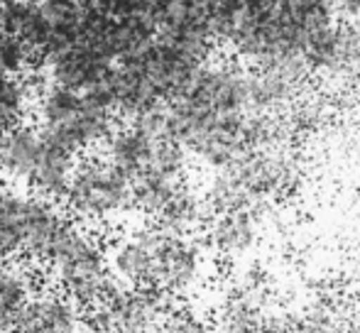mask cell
<instances>
[{
	"mask_svg": "<svg viewBox=\"0 0 360 333\" xmlns=\"http://www.w3.org/2000/svg\"><path fill=\"white\" fill-rule=\"evenodd\" d=\"M44 265L52 270L59 294L67 296L84 314L103 304L115 289L105 260V245L76 221L54 243Z\"/></svg>",
	"mask_w": 360,
	"mask_h": 333,
	"instance_id": "obj_1",
	"label": "cell"
},
{
	"mask_svg": "<svg viewBox=\"0 0 360 333\" xmlns=\"http://www.w3.org/2000/svg\"><path fill=\"white\" fill-rule=\"evenodd\" d=\"M39 133L69 155L101 148L113 135V113L84 93L44 86L39 96Z\"/></svg>",
	"mask_w": 360,
	"mask_h": 333,
	"instance_id": "obj_2",
	"label": "cell"
},
{
	"mask_svg": "<svg viewBox=\"0 0 360 333\" xmlns=\"http://www.w3.org/2000/svg\"><path fill=\"white\" fill-rule=\"evenodd\" d=\"M62 201L84 226H113L133 209V186L105 159L91 157L74 166Z\"/></svg>",
	"mask_w": 360,
	"mask_h": 333,
	"instance_id": "obj_3",
	"label": "cell"
},
{
	"mask_svg": "<svg viewBox=\"0 0 360 333\" xmlns=\"http://www.w3.org/2000/svg\"><path fill=\"white\" fill-rule=\"evenodd\" d=\"M165 230L152 226H143L138 230L115 238L105 248L110 280L120 289H145L155 287V265L160 252Z\"/></svg>",
	"mask_w": 360,
	"mask_h": 333,
	"instance_id": "obj_4",
	"label": "cell"
},
{
	"mask_svg": "<svg viewBox=\"0 0 360 333\" xmlns=\"http://www.w3.org/2000/svg\"><path fill=\"white\" fill-rule=\"evenodd\" d=\"M47 138L37 128L20 123L0 133V179L10 189L30 191L42 164Z\"/></svg>",
	"mask_w": 360,
	"mask_h": 333,
	"instance_id": "obj_5",
	"label": "cell"
},
{
	"mask_svg": "<svg viewBox=\"0 0 360 333\" xmlns=\"http://www.w3.org/2000/svg\"><path fill=\"white\" fill-rule=\"evenodd\" d=\"M204 272V255L186 235L165 233L157 252L155 287L162 294H186L201 280Z\"/></svg>",
	"mask_w": 360,
	"mask_h": 333,
	"instance_id": "obj_6",
	"label": "cell"
},
{
	"mask_svg": "<svg viewBox=\"0 0 360 333\" xmlns=\"http://www.w3.org/2000/svg\"><path fill=\"white\" fill-rule=\"evenodd\" d=\"M13 333H86V314L59 292L32 294Z\"/></svg>",
	"mask_w": 360,
	"mask_h": 333,
	"instance_id": "obj_7",
	"label": "cell"
},
{
	"mask_svg": "<svg viewBox=\"0 0 360 333\" xmlns=\"http://www.w3.org/2000/svg\"><path fill=\"white\" fill-rule=\"evenodd\" d=\"M39 196L20 189H0V262L25 255Z\"/></svg>",
	"mask_w": 360,
	"mask_h": 333,
	"instance_id": "obj_8",
	"label": "cell"
},
{
	"mask_svg": "<svg viewBox=\"0 0 360 333\" xmlns=\"http://www.w3.org/2000/svg\"><path fill=\"white\" fill-rule=\"evenodd\" d=\"M32 294L30 272H25L22 267L0 265V333H13L15 321Z\"/></svg>",
	"mask_w": 360,
	"mask_h": 333,
	"instance_id": "obj_9",
	"label": "cell"
},
{
	"mask_svg": "<svg viewBox=\"0 0 360 333\" xmlns=\"http://www.w3.org/2000/svg\"><path fill=\"white\" fill-rule=\"evenodd\" d=\"M211 245L218 252L226 255H238V252L248 250L255 238V226L245 209L233 211V214H223L216 218V223L211 226Z\"/></svg>",
	"mask_w": 360,
	"mask_h": 333,
	"instance_id": "obj_10",
	"label": "cell"
},
{
	"mask_svg": "<svg viewBox=\"0 0 360 333\" xmlns=\"http://www.w3.org/2000/svg\"><path fill=\"white\" fill-rule=\"evenodd\" d=\"M30 110V86L20 79L0 77V133L25 123Z\"/></svg>",
	"mask_w": 360,
	"mask_h": 333,
	"instance_id": "obj_11",
	"label": "cell"
},
{
	"mask_svg": "<svg viewBox=\"0 0 360 333\" xmlns=\"http://www.w3.org/2000/svg\"><path fill=\"white\" fill-rule=\"evenodd\" d=\"M30 67H34V59L27 44L0 32V77L20 79L25 72H30Z\"/></svg>",
	"mask_w": 360,
	"mask_h": 333,
	"instance_id": "obj_12",
	"label": "cell"
}]
</instances>
